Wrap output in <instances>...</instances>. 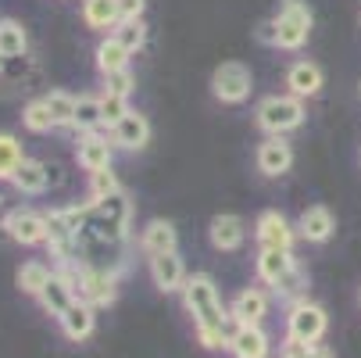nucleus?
Wrapping results in <instances>:
<instances>
[{"instance_id": "33", "label": "nucleus", "mask_w": 361, "mask_h": 358, "mask_svg": "<svg viewBox=\"0 0 361 358\" xmlns=\"http://www.w3.org/2000/svg\"><path fill=\"white\" fill-rule=\"evenodd\" d=\"M115 36L122 40V47H126L129 54L136 58L140 50L147 47V22H143V18H133V22H118V25H115Z\"/></svg>"}, {"instance_id": "12", "label": "nucleus", "mask_w": 361, "mask_h": 358, "mask_svg": "<svg viewBox=\"0 0 361 358\" xmlns=\"http://www.w3.org/2000/svg\"><path fill=\"white\" fill-rule=\"evenodd\" d=\"M4 233L22 247H39V244H47V215L36 208H15Z\"/></svg>"}, {"instance_id": "26", "label": "nucleus", "mask_w": 361, "mask_h": 358, "mask_svg": "<svg viewBox=\"0 0 361 358\" xmlns=\"http://www.w3.org/2000/svg\"><path fill=\"white\" fill-rule=\"evenodd\" d=\"M29 50V32L15 18H0V58H25Z\"/></svg>"}, {"instance_id": "24", "label": "nucleus", "mask_w": 361, "mask_h": 358, "mask_svg": "<svg viewBox=\"0 0 361 358\" xmlns=\"http://www.w3.org/2000/svg\"><path fill=\"white\" fill-rule=\"evenodd\" d=\"M36 301L43 304V312H47V316L61 319V316L72 309V304H75L79 297H75V294H72V287H68V283H65V280L54 273V276H50V283L39 290V297H36Z\"/></svg>"}, {"instance_id": "14", "label": "nucleus", "mask_w": 361, "mask_h": 358, "mask_svg": "<svg viewBox=\"0 0 361 358\" xmlns=\"http://www.w3.org/2000/svg\"><path fill=\"white\" fill-rule=\"evenodd\" d=\"M147 265H150V280H154V287H158L161 294H176V290H183V283H186V265H183V258H179V251L154 254V258H147Z\"/></svg>"}, {"instance_id": "42", "label": "nucleus", "mask_w": 361, "mask_h": 358, "mask_svg": "<svg viewBox=\"0 0 361 358\" xmlns=\"http://www.w3.org/2000/svg\"><path fill=\"white\" fill-rule=\"evenodd\" d=\"M4 61H8V58H0V76H4Z\"/></svg>"}, {"instance_id": "6", "label": "nucleus", "mask_w": 361, "mask_h": 358, "mask_svg": "<svg viewBox=\"0 0 361 358\" xmlns=\"http://www.w3.org/2000/svg\"><path fill=\"white\" fill-rule=\"evenodd\" d=\"M250 90H254V72L243 61H222L212 72V97L222 105H243V100H250Z\"/></svg>"}, {"instance_id": "34", "label": "nucleus", "mask_w": 361, "mask_h": 358, "mask_svg": "<svg viewBox=\"0 0 361 358\" xmlns=\"http://www.w3.org/2000/svg\"><path fill=\"white\" fill-rule=\"evenodd\" d=\"M100 112H104V126H108V133L129 115V97H122V93H100Z\"/></svg>"}, {"instance_id": "7", "label": "nucleus", "mask_w": 361, "mask_h": 358, "mask_svg": "<svg viewBox=\"0 0 361 358\" xmlns=\"http://www.w3.org/2000/svg\"><path fill=\"white\" fill-rule=\"evenodd\" d=\"M297 237H300V233H297V226H293L283 212H276V208L262 212V215H257V222H254V240H257V247L293 251Z\"/></svg>"}, {"instance_id": "1", "label": "nucleus", "mask_w": 361, "mask_h": 358, "mask_svg": "<svg viewBox=\"0 0 361 358\" xmlns=\"http://www.w3.org/2000/svg\"><path fill=\"white\" fill-rule=\"evenodd\" d=\"M183 304H186V312L193 316V326L197 330H236L229 309H222V297H219V287L208 273H193L186 276L183 283Z\"/></svg>"}, {"instance_id": "22", "label": "nucleus", "mask_w": 361, "mask_h": 358, "mask_svg": "<svg viewBox=\"0 0 361 358\" xmlns=\"http://www.w3.org/2000/svg\"><path fill=\"white\" fill-rule=\"evenodd\" d=\"M129 50L122 47V40L115 36V32H108L104 40L97 43V50H93V61H97V72L100 76H111V72H122V68H129Z\"/></svg>"}, {"instance_id": "2", "label": "nucleus", "mask_w": 361, "mask_h": 358, "mask_svg": "<svg viewBox=\"0 0 361 358\" xmlns=\"http://www.w3.org/2000/svg\"><path fill=\"white\" fill-rule=\"evenodd\" d=\"M129 222H133V201L126 197V190H118L104 201H90L86 229L79 237H93L100 244H126L129 240Z\"/></svg>"}, {"instance_id": "20", "label": "nucleus", "mask_w": 361, "mask_h": 358, "mask_svg": "<svg viewBox=\"0 0 361 358\" xmlns=\"http://www.w3.org/2000/svg\"><path fill=\"white\" fill-rule=\"evenodd\" d=\"M293 251H276V247H257V262H254V273L265 287H276L290 269H293Z\"/></svg>"}, {"instance_id": "29", "label": "nucleus", "mask_w": 361, "mask_h": 358, "mask_svg": "<svg viewBox=\"0 0 361 358\" xmlns=\"http://www.w3.org/2000/svg\"><path fill=\"white\" fill-rule=\"evenodd\" d=\"M22 126H25L29 133H36V136L58 129V126H54V115H50V108H47V97H36V100H29V105L22 108Z\"/></svg>"}, {"instance_id": "38", "label": "nucleus", "mask_w": 361, "mask_h": 358, "mask_svg": "<svg viewBox=\"0 0 361 358\" xmlns=\"http://www.w3.org/2000/svg\"><path fill=\"white\" fill-rule=\"evenodd\" d=\"M143 11H147V0H118V15H122V22L143 18Z\"/></svg>"}, {"instance_id": "41", "label": "nucleus", "mask_w": 361, "mask_h": 358, "mask_svg": "<svg viewBox=\"0 0 361 358\" xmlns=\"http://www.w3.org/2000/svg\"><path fill=\"white\" fill-rule=\"evenodd\" d=\"M312 358H336V351H333V347H326V344H319Z\"/></svg>"}, {"instance_id": "8", "label": "nucleus", "mask_w": 361, "mask_h": 358, "mask_svg": "<svg viewBox=\"0 0 361 358\" xmlns=\"http://www.w3.org/2000/svg\"><path fill=\"white\" fill-rule=\"evenodd\" d=\"M115 140H111V133H79V147H75V162H79V169H86V172H100V169H111V162H115Z\"/></svg>"}, {"instance_id": "18", "label": "nucleus", "mask_w": 361, "mask_h": 358, "mask_svg": "<svg viewBox=\"0 0 361 358\" xmlns=\"http://www.w3.org/2000/svg\"><path fill=\"white\" fill-rule=\"evenodd\" d=\"M140 251L147 258L154 254H165V251H179V233L169 219H150L143 229H140Z\"/></svg>"}, {"instance_id": "17", "label": "nucleus", "mask_w": 361, "mask_h": 358, "mask_svg": "<svg viewBox=\"0 0 361 358\" xmlns=\"http://www.w3.org/2000/svg\"><path fill=\"white\" fill-rule=\"evenodd\" d=\"M229 354L233 358H269L272 340L262 326H236L229 337Z\"/></svg>"}, {"instance_id": "28", "label": "nucleus", "mask_w": 361, "mask_h": 358, "mask_svg": "<svg viewBox=\"0 0 361 358\" xmlns=\"http://www.w3.org/2000/svg\"><path fill=\"white\" fill-rule=\"evenodd\" d=\"M22 162H25L22 140L15 133H0V183H11V176L18 172Z\"/></svg>"}, {"instance_id": "32", "label": "nucleus", "mask_w": 361, "mask_h": 358, "mask_svg": "<svg viewBox=\"0 0 361 358\" xmlns=\"http://www.w3.org/2000/svg\"><path fill=\"white\" fill-rule=\"evenodd\" d=\"M283 301H297V297H307V273H304V265L300 262H293V269L272 287Z\"/></svg>"}, {"instance_id": "19", "label": "nucleus", "mask_w": 361, "mask_h": 358, "mask_svg": "<svg viewBox=\"0 0 361 358\" xmlns=\"http://www.w3.org/2000/svg\"><path fill=\"white\" fill-rule=\"evenodd\" d=\"M111 140H115V147H122V150H143V147L150 143V119H147L143 112H133V108H129V115L111 129Z\"/></svg>"}, {"instance_id": "3", "label": "nucleus", "mask_w": 361, "mask_h": 358, "mask_svg": "<svg viewBox=\"0 0 361 358\" xmlns=\"http://www.w3.org/2000/svg\"><path fill=\"white\" fill-rule=\"evenodd\" d=\"M304 119H307V108L293 93H269V97L257 100V108H254V122L265 136H286V133L300 129Z\"/></svg>"}, {"instance_id": "4", "label": "nucleus", "mask_w": 361, "mask_h": 358, "mask_svg": "<svg viewBox=\"0 0 361 358\" xmlns=\"http://www.w3.org/2000/svg\"><path fill=\"white\" fill-rule=\"evenodd\" d=\"M272 18H276V50H300L315 25L307 0H279Z\"/></svg>"}, {"instance_id": "31", "label": "nucleus", "mask_w": 361, "mask_h": 358, "mask_svg": "<svg viewBox=\"0 0 361 358\" xmlns=\"http://www.w3.org/2000/svg\"><path fill=\"white\" fill-rule=\"evenodd\" d=\"M47 108H50V115H54L58 129H72V122H75V97L68 90H50L47 93Z\"/></svg>"}, {"instance_id": "40", "label": "nucleus", "mask_w": 361, "mask_h": 358, "mask_svg": "<svg viewBox=\"0 0 361 358\" xmlns=\"http://www.w3.org/2000/svg\"><path fill=\"white\" fill-rule=\"evenodd\" d=\"M11 212H15V208H11V204H8V197H4V193H0V229H4V226H8V219H11Z\"/></svg>"}, {"instance_id": "39", "label": "nucleus", "mask_w": 361, "mask_h": 358, "mask_svg": "<svg viewBox=\"0 0 361 358\" xmlns=\"http://www.w3.org/2000/svg\"><path fill=\"white\" fill-rule=\"evenodd\" d=\"M254 40H257V43H265V47H276V18L257 22V29H254Z\"/></svg>"}, {"instance_id": "5", "label": "nucleus", "mask_w": 361, "mask_h": 358, "mask_svg": "<svg viewBox=\"0 0 361 358\" xmlns=\"http://www.w3.org/2000/svg\"><path fill=\"white\" fill-rule=\"evenodd\" d=\"M329 330V316L322 304L315 301H307V297H297L290 301V309H286V333L290 337H300L307 344H319Z\"/></svg>"}, {"instance_id": "13", "label": "nucleus", "mask_w": 361, "mask_h": 358, "mask_svg": "<svg viewBox=\"0 0 361 358\" xmlns=\"http://www.w3.org/2000/svg\"><path fill=\"white\" fill-rule=\"evenodd\" d=\"M229 316L236 326H262L265 316H269V294L262 287H247L233 297L229 304Z\"/></svg>"}, {"instance_id": "10", "label": "nucleus", "mask_w": 361, "mask_h": 358, "mask_svg": "<svg viewBox=\"0 0 361 358\" xmlns=\"http://www.w3.org/2000/svg\"><path fill=\"white\" fill-rule=\"evenodd\" d=\"M118 297V269H100V265H86L82 276V290L79 301L93 304V309H108Z\"/></svg>"}, {"instance_id": "25", "label": "nucleus", "mask_w": 361, "mask_h": 358, "mask_svg": "<svg viewBox=\"0 0 361 358\" xmlns=\"http://www.w3.org/2000/svg\"><path fill=\"white\" fill-rule=\"evenodd\" d=\"M82 22L97 32H115V25L122 22L118 15V0H82Z\"/></svg>"}, {"instance_id": "37", "label": "nucleus", "mask_w": 361, "mask_h": 358, "mask_svg": "<svg viewBox=\"0 0 361 358\" xmlns=\"http://www.w3.org/2000/svg\"><path fill=\"white\" fill-rule=\"evenodd\" d=\"M100 79H104V90H108V93H122V97H129V93L136 90V76H133L129 68L111 72V76H100Z\"/></svg>"}, {"instance_id": "30", "label": "nucleus", "mask_w": 361, "mask_h": 358, "mask_svg": "<svg viewBox=\"0 0 361 358\" xmlns=\"http://www.w3.org/2000/svg\"><path fill=\"white\" fill-rule=\"evenodd\" d=\"M50 276H54V269H50L47 262H39V258H32V262H25L18 269V287H22V294L39 297V290L50 283Z\"/></svg>"}, {"instance_id": "11", "label": "nucleus", "mask_w": 361, "mask_h": 358, "mask_svg": "<svg viewBox=\"0 0 361 358\" xmlns=\"http://www.w3.org/2000/svg\"><path fill=\"white\" fill-rule=\"evenodd\" d=\"M283 83H286V93H293V97H300V100H312V97L322 93V86H326V72H322L319 61L297 58V61H290Z\"/></svg>"}, {"instance_id": "9", "label": "nucleus", "mask_w": 361, "mask_h": 358, "mask_svg": "<svg viewBox=\"0 0 361 358\" xmlns=\"http://www.w3.org/2000/svg\"><path fill=\"white\" fill-rule=\"evenodd\" d=\"M257 172L269 176V179H283L290 169H293V143L286 136H265L257 143Z\"/></svg>"}, {"instance_id": "27", "label": "nucleus", "mask_w": 361, "mask_h": 358, "mask_svg": "<svg viewBox=\"0 0 361 358\" xmlns=\"http://www.w3.org/2000/svg\"><path fill=\"white\" fill-rule=\"evenodd\" d=\"M72 129L79 133H97V129H104V112H100V93H79L75 97V122Z\"/></svg>"}, {"instance_id": "21", "label": "nucleus", "mask_w": 361, "mask_h": 358, "mask_svg": "<svg viewBox=\"0 0 361 358\" xmlns=\"http://www.w3.org/2000/svg\"><path fill=\"white\" fill-rule=\"evenodd\" d=\"M58 323H61V333L79 344V340L93 337V330H97V309H93V304H86V301H75Z\"/></svg>"}, {"instance_id": "36", "label": "nucleus", "mask_w": 361, "mask_h": 358, "mask_svg": "<svg viewBox=\"0 0 361 358\" xmlns=\"http://www.w3.org/2000/svg\"><path fill=\"white\" fill-rule=\"evenodd\" d=\"M315 347L319 344H307V340H300V337H283L279 340V358H312L315 354Z\"/></svg>"}, {"instance_id": "23", "label": "nucleus", "mask_w": 361, "mask_h": 358, "mask_svg": "<svg viewBox=\"0 0 361 358\" xmlns=\"http://www.w3.org/2000/svg\"><path fill=\"white\" fill-rule=\"evenodd\" d=\"M11 186H15L18 193H25V197H36V193L50 190L47 162H39V158H25V162L18 165V172L11 176Z\"/></svg>"}, {"instance_id": "15", "label": "nucleus", "mask_w": 361, "mask_h": 358, "mask_svg": "<svg viewBox=\"0 0 361 358\" xmlns=\"http://www.w3.org/2000/svg\"><path fill=\"white\" fill-rule=\"evenodd\" d=\"M297 233H300V240H307V244H326V240L336 233V215L326 208V204H312V208L300 212Z\"/></svg>"}, {"instance_id": "16", "label": "nucleus", "mask_w": 361, "mask_h": 358, "mask_svg": "<svg viewBox=\"0 0 361 358\" xmlns=\"http://www.w3.org/2000/svg\"><path fill=\"white\" fill-rule=\"evenodd\" d=\"M208 240H212L215 251H240L243 240H247V222L240 215H233V212H222V215L212 219Z\"/></svg>"}, {"instance_id": "35", "label": "nucleus", "mask_w": 361, "mask_h": 358, "mask_svg": "<svg viewBox=\"0 0 361 358\" xmlns=\"http://www.w3.org/2000/svg\"><path fill=\"white\" fill-rule=\"evenodd\" d=\"M122 183L115 176V169H100V172H90V201H104L111 193H118Z\"/></svg>"}]
</instances>
